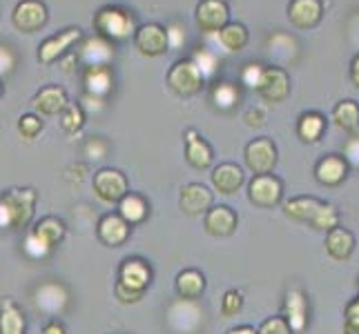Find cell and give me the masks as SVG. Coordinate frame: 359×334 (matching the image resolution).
Listing matches in <instances>:
<instances>
[{
    "mask_svg": "<svg viewBox=\"0 0 359 334\" xmlns=\"http://www.w3.org/2000/svg\"><path fill=\"white\" fill-rule=\"evenodd\" d=\"M281 194H283L281 181L272 174H259L248 185V199L257 207H264V209L279 205Z\"/></svg>",
    "mask_w": 359,
    "mask_h": 334,
    "instance_id": "5b68a950",
    "label": "cell"
},
{
    "mask_svg": "<svg viewBox=\"0 0 359 334\" xmlns=\"http://www.w3.org/2000/svg\"><path fill=\"white\" fill-rule=\"evenodd\" d=\"M210 98H212V103L217 109L221 111H230L234 105L239 103V98H241V92L237 85H232V83H217L212 92H210Z\"/></svg>",
    "mask_w": 359,
    "mask_h": 334,
    "instance_id": "d6a6232c",
    "label": "cell"
},
{
    "mask_svg": "<svg viewBox=\"0 0 359 334\" xmlns=\"http://www.w3.org/2000/svg\"><path fill=\"white\" fill-rule=\"evenodd\" d=\"M259 334H294L283 316H270L259 326Z\"/></svg>",
    "mask_w": 359,
    "mask_h": 334,
    "instance_id": "60d3db41",
    "label": "cell"
},
{
    "mask_svg": "<svg viewBox=\"0 0 359 334\" xmlns=\"http://www.w3.org/2000/svg\"><path fill=\"white\" fill-rule=\"evenodd\" d=\"M210 36H215L219 47L224 49V52H228V54L241 52V49L245 47V43H248V32H245V27L241 22H228L221 32L210 34Z\"/></svg>",
    "mask_w": 359,
    "mask_h": 334,
    "instance_id": "4316f807",
    "label": "cell"
},
{
    "mask_svg": "<svg viewBox=\"0 0 359 334\" xmlns=\"http://www.w3.org/2000/svg\"><path fill=\"white\" fill-rule=\"evenodd\" d=\"M36 192L32 188L7 190L0 199V225L9 230L27 228L34 216Z\"/></svg>",
    "mask_w": 359,
    "mask_h": 334,
    "instance_id": "6da1fadb",
    "label": "cell"
},
{
    "mask_svg": "<svg viewBox=\"0 0 359 334\" xmlns=\"http://www.w3.org/2000/svg\"><path fill=\"white\" fill-rule=\"evenodd\" d=\"M114 292H116V299L123 301V303H136L143 296V292H134V290H130L126 286H121V283H116Z\"/></svg>",
    "mask_w": 359,
    "mask_h": 334,
    "instance_id": "ee69618b",
    "label": "cell"
},
{
    "mask_svg": "<svg viewBox=\"0 0 359 334\" xmlns=\"http://www.w3.org/2000/svg\"><path fill=\"white\" fill-rule=\"evenodd\" d=\"M0 65H3V76H9L11 69L16 65L14 54H11V49L7 45H3V49H0Z\"/></svg>",
    "mask_w": 359,
    "mask_h": 334,
    "instance_id": "f6af8a7d",
    "label": "cell"
},
{
    "mask_svg": "<svg viewBox=\"0 0 359 334\" xmlns=\"http://www.w3.org/2000/svg\"><path fill=\"white\" fill-rule=\"evenodd\" d=\"M321 11L324 5L321 0H290L288 5V18L294 27L299 29H313L321 20Z\"/></svg>",
    "mask_w": 359,
    "mask_h": 334,
    "instance_id": "2e32d148",
    "label": "cell"
},
{
    "mask_svg": "<svg viewBox=\"0 0 359 334\" xmlns=\"http://www.w3.org/2000/svg\"><path fill=\"white\" fill-rule=\"evenodd\" d=\"M245 165L255 174H270L277 165V147L270 139H255L245 145Z\"/></svg>",
    "mask_w": 359,
    "mask_h": 334,
    "instance_id": "52a82bcc",
    "label": "cell"
},
{
    "mask_svg": "<svg viewBox=\"0 0 359 334\" xmlns=\"http://www.w3.org/2000/svg\"><path fill=\"white\" fill-rule=\"evenodd\" d=\"M353 250H355V237L351 230L335 228L326 234V252L335 261H348Z\"/></svg>",
    "mask_w": 359,
    "mask_h": 334,
    "instance_id": "cb8c5ba5",
    "label": "cell"
},
{
    "mask_svg": "<svg viewBox=\"0 0 359 334\" xmlns=\"http://www.w3.org/2000/svg\"><path fill=\"white\" fill-rule=\"evenodd\" d=\"M83 32L79 27H69L65 32H58L56 36H52V39H47L41 47H39V60L43 65H49L54 63V60L65 52V49H69L76 41H81Z\"/></svg>",
    "mask_w": 359,
    "mask_h": 334,
    "instance_id": "5bb4252c",
    "label": "cell"
},
{
    "mask_svg": "<svg viewBox=\"0 0 359 334\" xmlns=\"http://www.w3.org/2000/svg\"><path fill=\"white\" fill-rule=\"evenodd\" d=\"M311 225H313L315 230H326V232L339 228V214H337L335 205H330V203H324V205H321V207H319V212L315 214V218H313Z\"/></svg>",
    "mask_w": 359,
    "mask_h": 334,
    "instance_id": "836d02e7",
    "label": "cell"
},
{
    "mask_svg": "<svg viewBox=\"0 0 359 334\" xmlns=\"http://www.w3.org/2000/svg\"><path fill=\"white\" fill-rule=\"evenodd\" d=\"M94 29L101 39L109 41V43H123L136 36L139 27H136L134 16L128 9L121 7H103L98 14L94 16Z\"/></svg>",
    "mask_w": 359,
    "mask_h": 334,
    "instance_id": "7a4b0ae2",
    "label": "cell"
},
{
    "mask_svg": "<svg viewBox=\"0 0 359 334\" xmlns=\"http://www.w3.org/2000/svg\"><path fill=\"white\" fill-rule=\"evenodd\" d=\"M332 120H335V125L344 132L348 134H359V105L351 98H346V101L337 103L335 109H332Z\"/></svg>",
    "mask_w": 359,
    "mask_h": 334,
    "instance_id": "83f0119b",
    "label": "cell"
},
{
    "mask_svg": "<svg viewBox=\"0 0 359 334\" xmlns=\"http://www.w3.org/2000/svg\"><path fill=\"white\" fill-rule=\"evenodd\" d=\"M344 158H346V163H348V165L359 169V134H355L353 139L346 141V145H344Z\"/></svg>",
    "mask_w": 359,
    "mask_h": 334,
    "instance_id": "7bdbcfd3",
    "label": "cell"
},
{
    "mask_svg": "<svg viewBox=\"0 0 359 334\" xmlns=\"http://www.w3.org/2000/svg\"><path fill=\"white\" fill-rule=\"evenodd\" d=\"M321 205L324 203L317 201L315 196H297V199H290L286 205H283V212H286L288 218H292L297 223H313Z\"/></svg>",
    "mask_w": 359,
    "mask_h": 334,
    "instance_id": "d4e9b609",
    "label": "cell"
},
{
    "mask_svg": "<svg viewBox=\"0 0 359 334\" xmlns=\"http://www.w3.org/2000/svg\"><path fill=\"white\" fill-rule=\"evenodd\" d=\"M83 83H85V94L96 96L105 101V98L112 94L114 90V74L109 65H92L85 67L83 74Z\"/></svg>",
    "mask_w": 359,
    "mask_h": 334,
    "instance_id": "4fadbf2b",
    "label": "cell"
},
{
    "mask_svg": "<svg viewBox=\"0 0 359 334\" xmlns=\"http://www.w3.org/2000/svg\"><path fill=\"white\" fill-rule=\"evenodd\" d=\"M351 81H353V85L359 88V54L353 58V63H351Z\"/></svg>",
    "mask_w": 359,
    "mask_h": 334,
    "instance_id": "7dc6e473",
    "label": "cell"
},
{
    "mask_svg": "<svg viewBox=\"0 0 359 334\" xmlns=\"http://www.w3.org/2000/svg\"><path fill=\"white\" fill-rule=\"evenodd\" d=\"M205 230L212 237H230L237 230V214L228 205H217L205 214Z\"/></svg>",
    "mask_w": 359,
    "mask_h": 334,
    "instance_id": "7402d4cb",
    "label": "cell"
},
{
    "mask_svg": "<svg viewBox=\"0 0 359 334\" xmlns=\"http://www.w3.org/2000/svg\"><path fill=\"white\" fill-rule=\"evenodd\" d=\"M226 334H259V330L250 328V326H239V328H232Z\"/></svg>",
    "mask_w": 359,
    "mask_h": 334,
    "instance_id": "c3c4849f",
    "label": "cell"
},
{
    "mask_svg": "<svg viewBox=\"0 0 359 334\" xmlns=\"http://www.w3.org/2000/svg\"><path fill=\"white\" fill-rule=\"evenodd\" d=\"M259 96L264 98L268 103H281L286 101L288 94H290V78L288 74L279 69V67H268L266 69V76L259 85Z\"/></svg>",
    "mask_w": 359,
    "mask_h": 334,
    "instance_id": "7c38bea8",
    "label": "cell"
},
{
    "mask_svg": "<svg viewBox=\"0 0 359 334\" xmlns=\"http://www.w3.org/2000/svg\"><path fill=\"white\" fill-rule=\"evenodd\" d=\"M152 281V270L141 258H126L118 270V283L134 292H145Z\"/></svg>",
    "mask_w": 359,
    "mask_h": 334,
    "instance_id": "8fae6325",
    "label": "cell"
},
{
    "mask_svg": "<svg viewBox=\"0 0 359 334\" xmlns=\"http://www.w3.org/2000/svg\"><path fill=\"white\" fill-rule=\"evenodd\" d=\"M324 130H326V118L319 111H306V114H302L299 123H297V134L306 143H317Z\"/></svg>",
    "mask_w": 359,
    "mask_h": 334,
    "instance_id": "f1b7e54d",
    "label": "cell"
},
{
    "mask_svg": "<svg viewBox=\"0 0 359 334\" xmlns=\"http://www.w3.org/2000/svg\"><path fill=\"white\" fill-rule=\"evenodd\" d=\"M344 334H359V296L346 305L344 312Z\"/></svg>",
    "mask_w": 359,
    "mask_h": 334,
    "instance_id": "ab89813d",
    "label": "cell"
},
{
    "mask_svg": "<svg viewBox=\"0 0 359 334\" xmlns=\"http://www.w3.org/2000/svg\"><path fill=\"white\" fill-rule=\"evenodd\" d=\"M205 290V277L199 270H183L177 277V292L183 301H196Z\"/></svg>",
    "mask_w": 359,
    "mask_h": 334,
    "instance_id": "484cf974",
    "label": "cell"
},
{
    "mask_svg": "<svg viewBox=\"0 0 359 334\" xmlns=\"http://www.w3.org/2000/svg\"><path fill=\"white\" fill-rule=\"evenodd\" d=\"M346 174H348V163H346L344 156L337 154L324 156L315 167V179L326 188H335V185L344 183Z\"/></svg>",
    "mask_w": 359,
    "mask_h": 334,
    "instance_id": "ffe728a7",
    "label": "cell"
},
{
    "mask_svg": "<svg viewBox=\"0 0 359 334\" xmlns=\"http://www.w3.org/2000/svg\"><path fill=\"white\" fill-rule=\"evenodd\" d=\"M0 326H3V334H25V330H27L25 314L14 301L3 299V319H0Z\"/></svg>",
    "mask_w": 359,
    "mask_h": 334,
    "instance_id": "4dcf8cb0",
    "label": "cell"
},
{
    "mask_svg": "<svg viewBox=\"0 0 359 334\" xmlns=\"http://www.w3.org/2000/svg\"><path fill=\"white\" fill-rule=\"evenodd\" d=\"M283 319L294 334H302L308 326V299L302 290H290L283 301Z\"/></svg>",
    "mask_w": 359,
    "mask_h": 334,
    "instance_id": "e0dca14e",
    "label": "cell"
},
{
    "mask_svg": "<svg viewBox=\"0 0 359 334\" xmlns=\"http://www.w3.org/2000/svg\"><path fill=\"white\" fill-rule=\"evenodd\" d=\"M98 239L109 247H118L130 239V223L121 214H105L98 221Z\"/></svg>",
    "mask_w": 359,
    "mask_h": 334,
    "instance_id": "d6986e66",
    "label": "cell"
},
{
    "mask_svg": "<svg viewBox=\"0 0 359 334\" xmlns=\"http://www.w3.org/2000/svg\"><path fill=\"white\" fill-rule=\"evenodd\" d=\"M47 7L41 0H20L16 5L14 14H11V22L14 27L25 32V34H34L45 27L47 22Z\"/></svg>",
    "mask_w": 359,
    "mask_h": 334,
    "instance_id": "8992f818",
    "label": "cell"
},
{
    "mask_svg": "<svg viewBox=\"0 0 359 334\" xmlns=\"http://www.w3.org/2000/svg\"><path fill=\"white\" fill-rule=\"evenodd\" d=\"M94 192L103 203H121L128 192V179L114 167H103L94 174Z\"/></svg>",
    "mask_w": 359,
    "mask_h": 334,
    "instance_id": "277c9868",
    "label": "cell"
},
{
    "mask_svg": "<svg viewBox=\"0 0 359 334\" xmlns=\"http://www.w3.org/2000/svg\"><path fill=\"white\" fill-rule=\"evenodd\" d=\"M179 207L183 209V214H188V216L208 214L210 209H212V192L201 183L183 185L179 194Z\"/></svg>",
    "mask_w": 359,
    "mask_h": 334,
    "instance_id": "30bf717a",
    "label": "cell"
},
{
    "mask_svg": "<svg viewBox=\"0 0 359 334\" xmlns=\"http://www.w3.org/2000/svg\"><path fill=\"white\" fill-rule=\"evenodd\" d=\"M243 307V296L237 290H228L221 299V314L224 316H234L237 312H241Z\"/></svg>",
    "mask_w": 359,
    "mask_h": 334,
    "instance_id": "f35d334b",
    "label": "cell"
},
{
    "mask_svg": "<svg viewBox=\"0 0 359 334\" xmlns=\"http://www.w3.org/2000/svg\"><path fill=\"white\" fill-rule=\"evenodd\" d=\"M203 83H205L203 71H201V67L196 65L192 58L177 60V63L172 65L170 71H168L170 90L175 92V94H179V96H185V98L199 94L201 88H203Z\"/></svg>",
    "mask_w": 359,
    "mask_h": 334,
    "instance_id": "3957f363",
    "label": "cell"
},
{
    "mask_svg": "<svg viewBox=\"0 0 359 334\" xmlns=\"http://www.w3.org/2000/svg\"><path fill=\"white\" fill-rule=\"evenodd\" d=\"M52 247H49L41 237H36L34 232H29L27 234V239H25V252H27L29 256H34V258H41V256H45Z\"/></svg>",
    "mask_w": 359,
    "mask_h": 334,
    "instance_id": "b9f144b4",
    "label": "cell"
},
{
    "mask_svg": "<svg viewBox=\"0 0 359 334\" xmlns=\"http://www.w3.org/2000/svg\"><path fill=\"white\" fill-rule=\"evenodd\" d=\"M185 158L194 169H208L212 165V147L196 130L185 132Z\"/></svg>",
    "mask_w": 359,
    "mask_h": 334,
    "instance_id": "44dd1931",
    "label": "cell"
},
{
    "mask_svg": "<svg viewBox=\"0 0 359 334\" xmlns=\"http://www.w3.org/2000/svg\"><path fill=\"white\" fill-rule=\"evenodd\" d=\"M243 181L245 176L241 167L234 163H221L212 172V185L219 194H234L243 185Z\"/></svg>",
    "mask_w": 359,
    "mask_h": 334,
    "instance_id": "603a6c76",
    "label": "cell"
},
{
    "mask_svg": "<svg viewBox=\"0 0 359 334\" xmlns=\"http://www.w3.org/2000/svg\"><path fill=\"white\" fill-rule=\"evenodd\" d=\"M134 45L143 56H161L170 49V36L168 29L156 22L141 25L134 36Z\"/></svg>",
    "mask_w": 359,
    "mask_h": 334,
    "instance_id": "ba28073f",
    "label": "cell"
},
{
    "mask_svg": "<svg viewBox=\"0 0 359 334\" xmlns=\"http://www.w3.org/2000/svg\"><path fill=\"white\" fill-rule=\"evenodd\" d=\"M147 212H150V207H147L145 199L139 194H128L126 199L118 203V214L126 218L130 225L143 223L147 218Z\"/></svg>",
    "mask_w": 359,
    "mask_h": 334,
    "instance_id": "f546056e",
    "label": "cell"
},
{
    "mask_svg": "<svg viewBox=\"0 0 359 334\" xmlns=\"http://www.w3.org/2000/svg\"><path fill=\"white\" fill-rule=\"evenodd\" d=\"M228 5L224 0H201L199 7H196V25L205 36L224 29L228 25Z\"/></svg>",
    "mask_w": 359,
    "mask_h": 334,
    "instance_id": "9c48e42d",
    "label": "cell"
},
{
    "mask_svg": "<svg viewBox=\"0 0 359 334\" xmlns=\"http://www.w3.org/2000/svg\"><path fill=\"white\" fill-rule=\"evenodd\" d=\"M192 60L201 67V71H203V76H205V78H208V76H212V74L217 71V67H219V56L215 54V49H212V47H199V49L194 52Z\"/></svg>",
    "mask_w": 359,
    "mask_h": 334,
    "instance_id": "d590c367",
    "label": "cell"
},
{
    "mask_svg": "<svg viewBox=\"0 0 359 334\" xmlns=\"http://www.w3.org/2000/svg\"><path fill=\"white\" fill-rule=\"evenodd\" d=\"M32 105H34L36 111H41L43 116L63 114V111L67 109V105H69L67 92L63 88H58V85H47V88H43L39 94L34 96Z\"/></svg>",
    "mask_w": 359,
    "mask_h": 334,
    "instance_id": "9a60e30c",
    "label": "cell"
},
{
    "mask_svg": "<svg viewBox=\"0 0 359 334\" xmlns=\"http://www.w3.org/2000/svg\"><path fill=\"white\" fill-rule=\"evenodd\" d=\"M43 334H67V332H65V326L60 323V321H49V323L43 328Z\"/></svg>",
    "mask_w": 359,
    "mask_h": 334,
    "instance_id": "bcb514c9",
    "label": "cell"
},
{
    "mask_svg": "<svg viewBox=\"0 0 359 334\" xmlns=\"http://www.w3.org/2000/svg\"><path fill=\"white\" fill-rule=\"evenodd\" d=\"M266 69L268 67H264L262 63H248L241 69V83L250 90H259V85H262V81L266 76Z\"/></svg>",
    "mask_w": 359,
    "mask_h": 334,
    "instance_id": "8d00e7d4",
    "label": "cell"
},
{
    "mask_svg": "<svg viewBox=\"0 0 359 334\" xmlns=\"http://www.w3.org/2000/svg\"><path fill=\"white\" fill-rule=\"evenodd\" d=\"M85 123V116H83V107L76 105V103H69L67 109L60 114V127L67 134H76Z\"/></svg>",
    "mask_w": 359,
    "mask_h": 334,
    "instance_id": "e575fe53",
    "label": "cell"
},
{
    "mask_svg": "<svg viewBox=\"0 0 359 334\" xmlns=\"http://www.w3.org/2000/svg\"><path fill=\"white\" fill-rule=\"evenodd\" d=\"M76 60H81L85 67L109 65L114 60V47L109 41L101 39V36H96V39H90V41L83 43V47L79 49V54H76Z\"/></svg>",
    "mask_w": 359,
    "mask_h": 334,
    "instance_id": "ac0fdd59",
    "label": "cell"
},
{
    "mask_svg": "<svg viewBox=\"0 0 359 334\" xmlns=\"http://www.w3.org/2000/svg\"><path fill=\"white\" fill-rule=\"evenodd\" d=\"M18 132L27 141H32V139H36V136L43 132V120L36 116V114H22L18 118Z\"/></svg>",
    "mask_w": 359,
    "mask_h": 334,
    "instance_id": "74e56055",
    "label": "cell"
},
{
    "mask_svg": "<svg viewBox=\"0 0 359 334\" xmlns=\"http://www.w3.org/2000/svg\"><path fill=\"white\" fill-rule=\"evenodd\" d=\"M32 232L36 234V237H41L49 247H54L65 237V223L56 216H45L43 221L36 223V228Z\"/></svg>",
    "mask_w": 359,
    "mask_h": 334,
    "instance_id": "1f68e13d",
    "label": "cell"
}]
</instances>
